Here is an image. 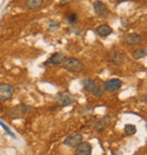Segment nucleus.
I'll return each instance as SVG.
<instances>
[{
	"label": "nucleus",
	"instance_id": "1",
	"mask_svg": "<svg viewBox=\"0 0 147 155\" xmlns=\"http://www.w3.org/2000/svg\"><path fill=\"white\" fill-rule=\"evenodd\" d=\"M32 109L33 108L31 105H27V104H18L16 107L9 109L6 114L11 119H21L23 117H25L26 114H28L32 111Z\"/></svg>",
	"mask_w": 147,
	"mask_h": 155
},
{
	"label": "nucleus",
	"instance_id": "2",
	"mask_svg": "<svg viewBox=\"0 0 147 155\" xmlns=\"http://www.w3.org/2000/svg\"><path fill=\"white\" fill-rule=\"evenodd\" d=\"M83 87H84V90L87 91V92H90L92 95H94L96 97H101V96H103V94H104L103 88L100 86L95 81H93L91 78H85V79H83Z\"/></svg>",
	"mask_w": 147,
	"mask_h": 155
},
{
	"label": "nucleus",
	"instance_id": "3",
	"mask_svg": "<svg viewBox=\"0 0 147 155\" xmlns=\"http://www.w3.org/2000/svg\"><path fill=\"white\" fill-rule=\"evenodd\" d=\"M62 67L69 73H80L84 70V64L76 58H66Z\"/></svg>",
	"mask_w": 147,
	"mask_h": 155
},
{
	"label": "nucleus",
	"instance_id": "4",
	"mask_svg": "<svg viewBox=\"0 0 147 155\" xmlns=\"http://www.w3.org/2000/svg\"><path fill=\"white\" fill-rule=\"evenodd\" d=\"M14 93H15V88L13 85L6 84V83L0 84V102H5V101L10 100L13 97Z\"/></svg>",
	"mask_w": 147,
	"mask_h": 155
},
{
	"label": "nucleus",
	"instance_id": "5",
	"mask_svg": "<svg viewBox=\"0 0 147 155\" xmlns=\"http://www.w3.org/2000/svg\"><path fill=\"white\" fill-rule=\"evenodd\" d=\"M110 122H111L110 116L102 117V118L96 119L95 121H93V124H92V128H93V129H95L96 131H103L106 127H109Z\"/></svg>",
	"mask_w": 147,
	"mask_h": 155
},
{
	"label": "nucleus",
	"instance_id": "6",
	"mask_svg": "<svg viewBox=\"0 0 147 155\" xmlns=\"http://www.w3.org/2000/svg\"><path fill=\"white\" fill-rule=\"evenodd\" d=\"M122 86V82L119 78H112V79H109L103 84L104 91H108V92H116V91L120 90Z\"/></svg>",
	"mask_w": 147,
	"mask_h": 155
},
{
	"label": "nucleus",
	"instance_id": "7",
	"mask_svg": "<svg viewBox=\"0 0 147 155\" xmlns=\"http://www.w3.org/2000/svg\"><path fill=\"white\" fill-rule=\"evenodd\" d=\"M82 142H83V135L77 133V134H74V135H70L68 137H66L65 140H64V145L74 148V147L78 146Z\"/></svg>",
	"mask_w": 147,
	"mask_h": 155
},
{
	"label": "nucleus",
	"instance_id": "8",
	"mask_svg": "<svg viewBox=\"0 0 147 155\" xmlns=\"http://www.w3.org/2000/svg\"><path fill=\"white\" fill-rule=\"evenodd\" d=\"M65 59H66V56L64 54V53H61V52H56V53H53L48 60L44 62V66H48L49 64L52 66L62 65V62L65 61Z\"/></svg>",
	"mask_w": 147,
	"mask_h": 155
},
{
	"label": "nucleus",
	"instance_id": "9",
	"mask_svg": "<svg viewBox=\"0 0 147 155\" xmlns=\"http://www.w3.org/2000/svg\"><path fill=\"white\" fill-rule=\"evenodd\" d=\"M94 12H95V14L99 16V17H106L109 15V8H108V6L105 4H103L102 1H95L94 2Z\"/></svg>",
	"mask_w": 147,
	"mask_h": 155
},
{
	"label": "nucleus",
	"instance_id": "10",
	"mask_svg": "<svg viewBox=\"0 0 147 155\" xmlns=\"http://www.w3.org/2000/svg\"><path fill=\"white\" fill-rule=\"evenodd\" d=\"M75 148H76V151H75L76 155H92V151H93L92 145L87 142H82Z\"/></svg>",
	"mask_w": 147,
	"mask_h": 155
},
{
	"label": "nucleus",
	"instance_id": "11",
	"mask_svg": "<svg viewBox=\"0 0 147 155\" xmlns=\"http://www.w3.org/2000/svg\"><path fill=\"white\" fill-rule=\"evenodd\" d=\"M109 61L113 66H121L125 61V58L118 50H112L109 54Z\"/></svg>",
	"mask_w": 147,
	"mask_h": 155
},
{
	"label": "nucleus",
	"instance_id": "12",
	"mask_svg": "<svg viewBox=\"0 0 147 155\" xmlns=\"http://www.w3.org/2000/svg\"><path fill=\"white\" fill-rule=\"evenodd\" d=\"M123 41L130 45H137V44H140L143 42V39L137 33H129V34H126L123 36Z\"/></svg>",
	"mask_w": 147,
	"mask_h": 155
},
{
	"label": "nucleus",
	"instance_id": "13",
	"mask_svg": "<svg viewBox=\"0 0 147 155\" xmlns=\"http://www.w3.org/2000/svg\"><path fill=\"white\" fill-rule=\"evenodd\" d=\"M58 103L60 104L61 107H68L70 104H73L74 103L73 95L70 94V93H68V92L58 94Z\"/></svg>",
	"mask_w": 147,
	"mask_h": 155
},
{
	"label": "nucleus",
	"instance_id": "14",
	"mask_svg": "<svg viewBox=\"0 0 147 155\" xmlns=\"http://www.w3.org/2000/svg\"><path fill=\"white\" fill-rule=\"evenodd\" d=\"M95 32L96 34L100 35L101 38H106V36H109V35L112 33V28L108 24H102V25H99L96 27Z\"/></svg>",
	"mask_w": 147,
	"mask_h": 155
},
{
	"label": "nucleus",
	"instance_id": "15",
	"mask_svg": "<svg viewBox=\"0 0 147 155\" xmlns=\"http://www.w3.org/2000/svg\"><path fill=\"white\" fill-rule=\"evenodd\" d=\"M44 0H26L25 6L31 10H35V9L40 8L43 5Z\"/></svg>",
	"mask_w": 147,
	"mask_h": 155
},
{
	"label": "nucleus",
	"instance_id": "16",
	"mask_svg": "<svg viewBox=\"0 0 147 155\" xmlns=\"http://www.w3.org/2000/svg\"><path fill=\"white\" fill-rule=\"evenodd\" d=\"M147 56V52H146V49H144V48H139V49H136L135 51H132L131 53V57L136 59V60H139V59H143L145 57Z\"/></svg>",
	"mask_w": 147,
	"mask_h": 155
},
{
	"label": "nucleus",
	"instance_id": "17",
	"mask_svg": "<svg viewBox=\"0 0 147 155\" xmlns=\"http://www.w3.org/2000/svg\"><path fill=\"white\" fill-rule=\"evenodd\" d=\"M123 130H125V134L127 135V136H132V135H135V134H136V131H137V128H136V126H135V125L127 124V125L125 126Z\"/></svg>",
	"mask_w": 147,
	"mask_h": 155
},
{
	"label": "nucleus",
	"instance_id": "18",
	"mask_svg": "<svg viewBox=\"0 0 147 155\" xmlns=\"http://www.w3.org/2000/svg\"><path fill=\"white\" fill-rule=\"evenodd\" d=\"M0 126H1V127H2V129L5 130V131H6V134H7V135H9V136H10V137H13V138H16V136H15V134L13 133V131H11V130L9 129V127L7 125H5L4 122H2V121H0Z\"/></svg>",
	"mask_w": 147,
	"mask_h": 155
},
{
	"label": "nucleus",
	"instance_id": "19",
	"mask_svg": "<svg viewBox=\"0 0 147 155\" xmlns=\"http://www.w3.org/2000/svg\"><path fill=\"white\" fill-rule=\"evenodd\" d=\"M67 18H68V22H69V24H75V23L77 22V19H78V17H77V15L76 14H69L68 16H67Z\"/></svg>",
	"mask_w": 147,
	"mask_h": 155
},
{
	"label": "nucleus",
	"instance_id": "20",
	"mask_svg": "<svg viewBox=\"0 0 147 155\" xmlns=\"http://www.w3.org/2000/svg\"><path fill=\"white\" fill-rule=\"evenodd\" d=\"M71 1H73V0H60V5L61 6H65V5L71 2Z\"/></svg>",
	"mask_w": 147,
	"mask_h": 155
},
{
	"label": "nucleus",
	"instance_id": "21",
	"mask_svg": "<svg viewBox=\"0 0 147 155\" xmlns=\"http://www.w3.org/2000/svg\"><path fill=\"white\" fill-rule=\"evenodd\" d=\"M117 2H123V1H129V0H116Z\"/></svg>",
	"mask_w": 147,
	"mask_h": 155
}]
</instances>
